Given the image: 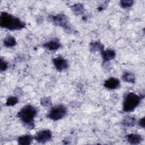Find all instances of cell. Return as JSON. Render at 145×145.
Wrapping results in <instances>:
<instances>
[{"mask_svg":"<svg viewBox=\"0 0 145 145\" xmlns=\"http://www.w3.org/2000/svg\"><path fill=\"white\" fill-rule=\"evenodd\" d=\"M8 67V64L7 63L3 60L2 58H1L0 61V70L1 71H5L7 70Z\"/></svg>","mask_w":145,"mask_h":145,"instance_id":"21","label":"cell"},{"mask_svg":"<svg viewBox=\"0 0 145 145\" xmlns=\"http://www.w3.org/2000/svg\"><path fill=\"white\" fill-rule=\"evenodd\" d=\"M126 138L127 141L132 144H139L142 140V137L138 134H130L126 135Z\"/></svg>","mask_w":145,"mask_h":145,"instance_id":"10","label":"cell"},{"mask_svg":"<svg viewBox=\"0 0 145 145\" xmlns=\"http://www.w3.org/2000/svg\"><path fill=\"white\" fill-rule=\"evenodd\" d=\"M33 137L31 135L26 134L21 135L18 138V142L21 145H29L31 143Z\"/></svg>","mask_w":145,"mask_h":145,"instance_id":"13","label":"cell"},{"mask_svg":"<svg viewBox=\"0 0 145 145\" xmlns=\"http://www.w3.org/2000/svg\"><path fill=\"white\" fill-rule=\"evenodd\" d=\"M18 102V99L15 96H11L8 97L6 102V105L13 106L15 105Z\"/></svg>","mask_w":145,"mask_h":145,"instance_id":"19","label":"cell"},{"mask_svg":"<svg viewBox=\"0 0 145 145\" xmlns=\"http://www.w3.org/2000/svg\"><path fill=\"white\" fill-rule=\"evenodd\" d=\"M67 108L63 105H58L51 108L47 114V117L53 120L57 121L63 118L67 114Z\"/></svg>","mask_w":145,"mask_h":145,"instance_id":"4","label":"cell"},{"mask_svg":"<svg viewBox=\"0 0 145 145\" xmlns=\"http://www.w3.org/2000/svg\"><path fill=\"white\" fill-rule=\"evenodd\" d=\"M89 48L90 50L92 52H100L101 53L104 50V45L101 42L96 41L91 42L89 44Z\"/></svg>","mask_w":145,"mask_h":145,"instance_id":"12","label":"cell"},{"mask_svg":"<svg viewBox=\"0 0 145 145\" xmlns=\"http://www.w3.org/2000/svg\"><path fill=\"white\" fill-rule=\"evenodd\" d=\"M101 53L104 62L109 61L113 59L116 56V53L112 49H107L105 50H104Z\"/></svg>","mask_w":145,"mask_h":145,"instance_id":"11","label":"cell"},{"mask_svg":"<svg viewBox=\"0 0 145 145\" xmlns=\"http://www.w3.org/2000/svg\"><path fill=\"white\" fill-rule=\"evenodd\" d=\"M122 79L123 81L128 83H134L135 80V77L133 73L129 71H126L123 73L122 75Z\"/></svg>","mask_w":145,"mask_h":145,"instance_id":"16","label":"cell"},{"mask_svg":"<svg viewBox=\"0 0 145 145\" xmlns=\"http://www.w3.org/2000/svg\"><path fill=\"white\" fill-rule=\"evenodd\" d=\"M40 104L43 106L47 107V106H49L52 105V101H51V100L49 97H43L41 99Z\"/></svg>","mask_w":145,"mask_h":145,"instance_id":"20","label":"cell"},{"mask_svg":"<svg viewBox=\"0 0 145 145\" xmlns=\"http://www.w3.org/2000/svg\"><path fill=\"white\" fill-rule=\"evenodd\" d=\"M37 113V109L35 107L31 105H26L18 112L17 117L28 129H33Z\"/></svg>","mask_w":145,"mask_h":145,"instance_id":"1","label":"cell"},{"mask_svg":"<svg viewBox=\"0 0 145 145\" xmlns=\"http://www.w3.org/2000/svg\"><path fill=\"white\" fill-rule=\"evenodd\" d=\"M137 122L136 118L133 116H127L122 121V124L125 127H133Z\"/></svg>","mask_w":145,"mask_h":145,"instance_id":"14","label":"cell"},{"mask_svg":"<svg viewBox=\"0 0 145 145\" xmlns=\"http://www.w3.org/2000/svg\"><path fill=\"white\" fill-rule=\"evenodd\" d=\"M53 63L56 69L58 71L65 70L68 67V62L67 60L62 57H57L53 58Z\"/></svg>","mask_w":145,"mask_h":145,"instance_id":"7","label":"cell"},{"mask_svg":"<svg viewBox=\"0 0 145 145\" xmlns=\"http://www.w3.org/2000/svg\"><path fill=\"white\" fill-rule=\"evenodd\" d=\"M0 25L11 31L20 30L25 27V23L8 12H2L0 16Z\"/></svg>","mask_w":145,"mask_h":145,"instance_id":"2","label":"cell"},{"mask_svg":"<svg viewBox=\"0 0 145 145\" xmlns=\"http://www.w3.org/2000/svg\"><path fill=\"white\" fill-rule=\"evenodd\" d=\"M141 97L133 92L127 93L124 97L123 102V110L130 112L136 108L139 104Z\"/></svg>","mask_w":145,"mask_h":145,"instance_id":"3","label":"cell"},{"mask_svg":"<svg viewBox=\"0 0 145 145\" xmlns=\"http://www.w3.org/2000/svg\"><path fill=\"white\" fill-rule=\"evenodd\" d=\"M71 8L72 11L76 15L82 14L84 12V7L81 3H75L71 6Z\"/></svg>","mask_w":145,"mask_h":145,"instance_id":"15","label":"cell"},{"mask_svg":"<svg viewBox=\"0 0 145 145\" xmlns=\"http://www.w3.org/2000/svg\"><path fill=\"white\" fill-rule=\"evenodd\" d=\"M61 46V44L58 40H52L44 44V47L50 51L56 50Z\"/></svg>","mask_w":145,"mask_h":145,"instance_id":"9","label":"cell"},{"mask_svg":"<svg viewBox=\"0 0 145 145\" xmlns=\"http://www.w3.org/2000/svg\"><path fill=\"white\" fill-rule=\"evenodd\" d=\"M138 125L139 126L144 128V117L142 118L138 122Z\"/></svg>","mask_w":145,"mask_h":145,"instance_id":"22","label":"cell"},{"mask_svg":"<svg viewBox=\"0 0 145 145\" xmlns=\"http://www.w3.org/2000/svg\"><path fill=\"white\" fill-rule=\"evenodd\" d=\"M120 84V80L115 78H110L104 82V86L109 89H115L117 88Z\"/></svg>","mask_w":145,"mask_h":145,"instance_id":"8","label":"cell"},{"mask_svg":"<svg viewBox=\"0 0 145 145\" xmlns=\"http://www.w3.org/2000/svg\"><path fill=\"white\" fill-rule=\"evenodd\" d=\"M52 132L49 130H42L39 131L34 136V139L39 143H44L52 139Z\"/></svg>","mask_w":145,"mask_h":145,"instance_id":"6","label":"cell"},{"mask_svg":"<svg viewBox=\"0 0 145 145\" xmlns=\"http://www.w3.org/2000/svg\"><path fill=\"white\" fill-rule=\"evenodd\" d=\"M134 1L133 0H121L120 1V5L122 8H128L133 6Z\"/></svg>","mask_w":145,"mask_h":145,"instance_id":"18","label":"cell"},{"mask_svg":"<svg viewBox=\"0 0 145 145\" xmlns=\"http://www.w3.org/2000/svg\"><path fill=\"white\" fill-rule=\"evenodd\" d=\"M3 44L6 47L11 48L16 44V41L14 36H8L3 40Z\"/></svg>","mask_w":145,"mask_h":145,"instance_id":"17","label":"cell"},{"mask_svg":"<svg viewBox=\"0 0 145 145\" xmlns=\"http://www.w3.org/2000/svg\"><path fill=\"white\" fill-rule=\"evenodd\" d=\"M50 19L56 25L61 27L67 30L71 29L69 25V19L67 16L63 14H58L54 16L51 15Z\"/></svg>","mask_w":145,"mask_h":145,"instance_id":"5","label":"cell"}]
</instances>
